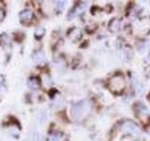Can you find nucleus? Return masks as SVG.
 I'll list each match as a JSON object with an SVG mask.
<instances>
[{
    "instance_id": "3",
    "label": "nucleus",
    "mask_w": 150,
    "mask_h": 141,
    "mask_svg": "<svg viewBox=\"0 0 150 141\" xmlns=\"http://www.w3.org/2000/svg\"><path fill=\"white\" fill-rule=\"evenodd\" d=\"M33 17H34V14H33V11H30V9H23L19 14L20 21L23 24H29L33 20Z\"/></svg>"
},
{
    "instance_id": "9",
    "label": "nucleus",
    "mask_w": 150,
    "mask_h": 141,
    "mask_svg": "<svg viewBox=\"0 0 150 141\" xmlns=\"http://www.w3.org/2000/svg\"><path fill=\"white\" fill-rule=\"evenodd\" d=\"M3 18H4V12H3V11L0 9V22L3 20Z\"/></svg>"
},
{
    "instance_id": "5",
    "label": "nucleus",
    "mask_w": 150,
    "mask_h": 141,
    "mask_svg": "<svg viewBox=\"0 0 150 141\" xmlns=\"http://www.w3.org/2000/svg\"><path fill=\"white\" fill-rule=\"evenodd\" d=\"M123 130H125L126 132H129V133L134 134V135H139L140 134V129L139 127L136 125L133 122H126V123L123 125Z\"/></svg>"
},
{
    "instance_id": "1",
    "label": "nucleus",
    "mask_w": 150,
    "mask_h": 141,
    "mask_svg": "<svg viewBox=\"0 0 150 141\" xmlns=\"http://www.w3.org/2000/svg\"><path fill=\"white\" fill-rule=\"evenodd\" d=\"M90 109L91 106L87 102H81L73 106L71 114L75 120H82L90 112Z\"/></svg>"
},
{
    "instance_id": "7",
    "label": "nucleus",
    "mask_w": 150,
    "mask_h": 141,
    "mask_svg": "<svg viewBox=\"0 0 150 141\" xmlns=\"http://www.w3.org/2000/svg\"><path fill=\"white\" fill-rule=\"evenodd\" d=\"M45 33V30H44V28H38L37 31L35 32V36L36 38H41L42 36H43V34Z\"/></svg>"
},
{
    "instance_id": "8",
    "label": "nucleus",
    "mask_w": 150,
    "mask_h": 141,
    "mask_svg": "<svg viewBox=\"0 0 150 141\" xmlns=\"http://www.w3.org/2000/svg\"><path fill=\"white\" fill-rule=\"evenodd\" d=\"M6 89V86H5V79L2 75H0V92Z\"/></svg>"
},
{
    "instance_id": "6",
    "label": "nucleus",
    "mask_w": 150,
    "mask_h": 141,
    "mask_svg": "<svg viewBox=\"0 0 150 141\" xmlns=\"http://www.w3.org/2000/svg\"><path fill=\"white\" fill-rule=\"evenodd\" d=\"M27 86L32 89H38L40 88V81L39 79L36 77H31L28 79L27 81Z\"/></svg>"
},
{
    "instance_id": "2",
    "label": "nucleus",
    "mask_w": 150,
    "mask_h": 141,
    "mask_svg": "<svg viewBox=\"0 0 150 141\" xmlns=\"http://www.w3.org/2000/svg\"><path fill=\"white\" fill-rule=\"evenodd\" d=\"M108 85H109V88L112 92L119 94L124 90L125 86H126V82H125L123 75L118 73V74H115V76H112L110 79L109 84Z\"/></svg>"
},
{
    "instance_id": "4",
    "label": "nucleus",
    "mask_w": 150,
    "mask_h": 141,
    "mask_svg": "<svg viewBox=\"0 0 150 141\" xmlns=\"http://www.w3.org/2000/svg\"><path fill=\"white\" fill-rule=\"evenodd\" d=\"M32 60L34 61L36 64H39V65L44 64L46 62L45 54L42 51H38L32 55Z\"/></svg>"
}]
</instances>
